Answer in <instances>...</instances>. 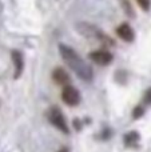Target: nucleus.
Wrapping results in <instances>:
<instances>
[{
  "label": "nucleus",
  "mask_w": 151,
  "mask_h": 152,
  "mask_svg": "<svg viewBox=\"0 0 151 152\" xmlns=\"http://www.w3.org/2000/svg\"><path fill=\"white\" fill-rule=\"evenodd\" d=\"M123 140H125V144L127 145V147H135L139 142V135L136 134L135 131L127 132V134L125 135V137H123Z\"/></svg>",
  "instance_id": "8"
},
{
  "label": "nucleus",
  "mask_w": 151,
  "mask_h": 152,
  "mask_svg": "<svg viewBox=\"0 0 151 152\" xmlns=\"http://www.w3.org/2000/svg\"><path fill=\"white\" fill-rule=\"evenodd\" d=\"M143 102L146 103V104H151V88H149L146 91V94H144V96H143Z\"/></svg>",
  "instance_id": "12"
},
{
  "label": "nucleus",
  "mask_w": 151,
  "mask_h": 152,
  "mask_svg": "<svg viewBox=\"0 0 151 152\" xmlns=\"http://www.w3.org/2000/svg\"><path fill=\"white\" fill-rule=\"evenodd\" d=\"M62 99L63 102L66 103L67 105L70 107H75L80 103V94L75 87L72 86H64L63 87V91H62Z\"/></svg>",
  "instance_id": "3"
},
{
  "label": "nucleus",
  "mask_w": 151,
  "mask_h": 152,
  "mask_svg": "<svg viewBox=\"0 0 151 152\" xmlns=\"http://www.w3.org/2000/svg\"><path fill=\"white\" fill-rule=\"evenodd\" d=\"M122 4H123V8H125L126 13H130V15H133V8H131V4L128 0H122Z\"/></svg>",
  "instance_id": "10"
},
{
  "label": "nucleus",
  "mask_w": 151,
  "mask_h": 152,
  "mask_svg": "<svg viewBox=\"0 0 151 152\" xmlns=\"http://www.w3.org/2000/svg\"><path fill=\"white\" fill-rule=\"evenodd\" d=\"M47 116H48V120H50V123L52 124L54 127H56L59 131H62L63 134H70L68 126H67V123H66V118L63 116L60 108H58V107L50 108Z\"/></svg>",
  "instance_id": "2"
},
{
  "label": "nucleus",
  "mask_w": 151,
  "mask_h": 152,
  "mask_svg": "<svg viewBox=\"0 0 151 152\" xmlns=\"http://www.w3.org/2000/svg\"><path fill=\"white\" fill-rule=\"evenodd\" d=\"M117 34H118V36H119L122 40L128 42V43L133 42L134 37H135L134 29L131 28V26H130V24H127V23L120 24V26L117 28Z\"/></svg>",
  "instance_id": "5"
},
{
  "label": "nucleus",
  "mask_w": 151,
  "mask_h": 152,
  "mask_svg": "<svg viewBox=\"0 0 151 152\" xmlns=\"http://www.w3.org/2000/svg\"><path fill=\"white\" fill-rule=\"evenodd\" d=\"M90 59L94 61V63L99 64V66H108L110 63L112 61L114 56H112L111 52L104 50H98V51H92L90 52Z\"/></svg>",
  "instance_id": "4"
},
{
  "label": "nucleus",
  "mask_w": 151,
  "mask_h": 152,
  "mask_svg": "<svg viewBox=\"0 0 151 152\" xmlns=\"http://www.w3.org/2000/svg\"><path fill=\"white\" fill-rule=\"evenodd\" d=\"M59 52H60L62 58H63L64 63L72 69L82 80L84 81H91L94 77V71L88 63H86L79 53H76L71 47L68 45L60 44L59 45Z\"/></svg>",
  "instance_id": "1"
},
{
  "label": "nucleus",
  "mask_w": 151,
  "mask_h": 152,
  "mask_svg": "<svg viewBox=\"0 0 151 152\" xmlns=\"http://www.w3.org/2000/svg\"><path fill=\"white\" fill-rule=\"evenodd\" d=\"M136 3L143 11H149L151 7V0H136Z\"/></svg>",
  "instance_id": "9"
},
{
  "label": "nucleus",
  "mask_w": 151,
  "mask_h": 152,
  "mask_svg": "<svg viewBox=\"0 0 151 152\" xmlns=\"http://www.w3.org/2000/svg\"><path fill=\"white\" fill-rule=\"evenodd\" d=\"M12 56V61H13V66H15V75L13 77L18 79L19 76L21 75L23 72V68H24V61H23V55H21L19 51H12L11 53Z\"/></svg>",
  "instance_id": "6"
},
{
  "label": "nucleus",
  "mask_w": 151,
  "mask_h": 152,
  "mask_svg": "<svg viewBox=\"0 0 151 152\" xmlns=\"http://www.w3.org/2000/svg\"><path fill=\"white\" fill-rule=\"evenodd\" d=\"M59 152H70V151H68V148H62Z\"/></svg>",
  "instance_id": "13"
},
{
  "label": "nucleus",
  "mask_w": 151,
  "mask_h": 152,
  "mask_svg": "<svg viewBox=\"0 0 151 152\" xmlns=\"http://www.w3.org/2000/svg\"><path fill=\"white\" fill-rule=\"evenodd\" d=\"M133 116H134V119H138V118H141V116H143V108H142L141 105H138V107L134 110Z\"/></svg>",
  "instance_id": "11"
},
{
  "label": "nucleus",
  "mask_w": 151,
  "mask_h": 152,
  "mask_svg": "<svg viewBox=\"0 0 151 152\" xmlns=\"http://www.w3.org/2000/svg\"><path fill=\"white\" fill-rule=\"evenodd\" d=\"M52 79L58 84H60V86H67V84L70 83V75L67 74L63 68H60V67H58V68L54 69Z\"/></svg>",
  "instance_id": "7"
}]
</instances>
